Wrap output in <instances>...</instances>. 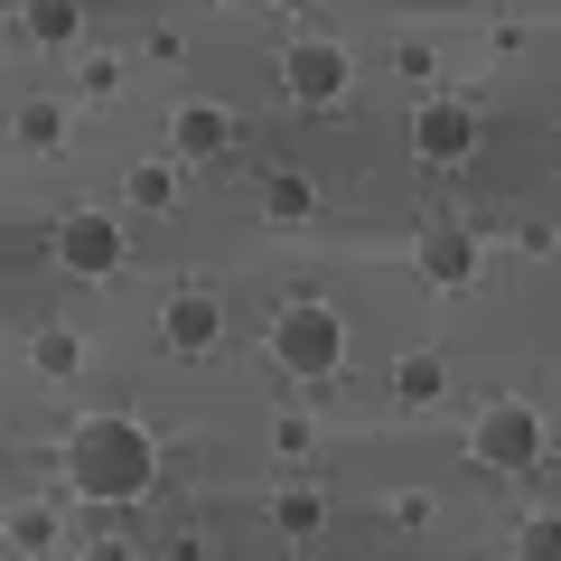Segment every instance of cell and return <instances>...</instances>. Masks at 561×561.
Wrapping results in <instances>:
<instances>
[{
  "label": "cell",
  "instance_id": "cell-18",
  "mask_svg": "<svg viewBox=\"0 0 561 561\" xmlns=\"http://www.w3.org/2000/svg\"><path fill=\"white\" fill-rule=\"evenodd\" d=\"M20 140H28V150H57V140H66V113H57V103H28V113H20Z\"/></svg>",
  "mask_w": 561,
  "mask_h": 561
},
{
  "label": "cell",
  "instance_id": "cell-5",
  "mask_svg": "<svg viewBox=\"0 0 561 561\" xmlns=\"http://www.w3.org/2000/svg\"><path fill=\"white\" fill-rule=\"evenodd\" d=\"M280 94L300 103V113H337L346 103V47L337 38H300L280 57Z\"/></svg>",
  "mask_w": 561,
  "mask_h": 561
},
{
  "label": "cell",
  "instance_id": "cell-19",
  "mask_svg": "<svg viewBox=\"0 0 561 561\" xmlns=\"http://www.w3.org/2000/svg\"><path fill=\"white\" fill-rule=\"evenodd\" d=\"M393 524H402V534H421V524H431V496H421V486H412V496H393Z\"/></svg>",
  "mask_w": 561,
  "mask_h": 561
},
{
  "label": "cell",
  "instance_id": "cell-9",
  "mask_svg": "<svg viewBox=\"0 0 561 561\" xmlns=\"http://www.w3.org/2000/svg\"><path fill=\"white\" fill-rule=\"evenodd\" d=\"M169 150H179V160H225V150H234V113H225V103H179V113H169Z\"/></svg>",
  "mask_w": 561,
  "mask_h": 561
},
{
  "label": "cell",
  "instance_id": "cell-7",
  "mask_svg": "<svg viewBox=\"0 0 561 561\" xmlns=\"http://www.w3.org/2000/svg\"><path fill=\"white\" fill-rule=\"evenodd\" d=\"M412 262H421V280H431V290H468V280H478V234L440 216V225H421Z\"/></svg>",
  "mask_w": 561,
  "mask_h": 561
},
{
  "label": "cell",
  "instance_id": "cell-16",
  "mask_svg": "<svg viewBox=\"0 0 561 561\" xmlns=\"http://www.w3.org/2000/svg\"><path fill=\"white\" fill-rule=\"evenodd\" d=\"M515 552L524 561H561V505H542V515L515 524Z\"/></svg>",
  "mask_w": 561,
  "mask_h": 561
},
{
  "label": "cell",
  "instance_id": "cell-10",
  "mask_svg": "<svg viewBox=\"0 0 561 561\" xmlns=\"http://www.w3.org/2000/svg\"><path fill=\"white\" fill-rule=\"evenodd\" d=\"M20 28L38 47H76V28H84V0H20Z\"/></svg>",
  "mask_w": 561,
  "mask_h": 561
},
{
  "label": "cell",
  "instance_id": "cell-17",
  "mask_svg": "<svg viewBox=\"0 0 561 561\" xmlns=\"http://www.w3.org/2000/svg\"><path fill=\"white\" fill-rule=\"evenodd\" d=\"M10 552H47V542H57V515H47V505H10Z\"/></svg>",
  "mask_w": 561,
  "mask_h": 561
},
{
  "label": "cell",
  "instance_id": "cell-12",
  "mask_svg": "<svg viewBox=\"0 0 561 561\" xmlns=\"http://www.w3.org/2000/svg\"><path fill=\"white\" fill-rule=\"evenodd\" d=\"M272 524H280L290 542H309V534L328 524V496H319V486H280V496H272Z\"/></svg>",
  "mask_w": 561,
  "mask_h": 561
},
{
  "label": "cell",
  "instance_id": "cell-15",
  "mask_svg": "<svg viewBox=\"0 0 561 561\" xmlns=\"http://www.w3.org/2000/svg\"><path fill=\"white\" fill-rule=\"evenodd\" d=\"M122 197H131L140 216H160V206L179 197V169H169V160H131V179H122Z\"/></svg>",
  "mask_w": 561,
  "mask_h": 561
},
{
  "label": "cell",
  "instance_id": "cell-2",
  "mask_svg": "<svg viewBox=\"0 0 561 561\" xmlns=\"http://www.w3.org/2000/svg\"><path fill=\"white\" fill-rule=\"evenodd\" d=\"M262 346H272L280 375H300V383H328L346 365V319L328 300H280L272 328H262Z\"/></svg>",
  "mask_w": 561,
  "mask_h": 561
},
{
  "label": "cell",
  "instance_id": "cell-20",
  "mask_svg": "<svg viewBox=\"0 0 561 561\" xmlns=\"http://www.w3.org/2000/svg\"><path fill=\"white\" fill-rule=\"evenodd\" d=\"M262 10H309V0H262Z\"/></svg>",
  "mask_w": 561,
  "mask_h": 561
},
{
  "label": "cell",
  "instance_id": "cell-4",
  "mask_svg": "<svg viewBox=\"0 0 561 561\" xmlns=\"http://www.w3.org/2000/svg\"><path fill=\"white\" fill-rule=\"evenodd\" d=\"M47 253H57V272H76V280H113L122 272V225L103 216V206H66L57 225H47Z\"/></svg>",
  "mask_w": 561,
  "mask_h": 561
},
{
  "label": "cell",
  "instance_id": "cell-8",
  "mask_svg": "<svg viewBox=\"0 0 561 561\" xmlns=\"http://www.w3.org/2000/svg\"><path fill=\"white\" fill-rule=\"evenodd\" d=\"M160 337H169V356H206V346L225 337L216 290H169V300H160Z\"/></svg>",
  "mask_w": 561,
  "mask_h": 561
},
{
  "label": "cell",
  "instance_id": "cell-11",
  "mask_svg": "<svg viewBox=\"0 0 561 561\" xmlns=\"http://www.w3.org/2000/svg\"><path fill=\"white\" fill-rule=\"evenodd\" d=\"M440 393H449V365L440 356H402L393 365V402H402V412H431Z\"/></svg>",
  "mask_w": 561,
  "mask_h": 561
},
{
  "label": "cell",
  "instance_id": "cell-6",
  "mask_svg": "<svg viewBox=\"0 0 561 561\" xmlns=\"http://www.w3.org/2000/svg\"><path fill=\"white\" fill-rule=\"evenodd\" d=\"M478 140H486V122H478V103H459V94H440V103H421V113H412V150L431 169H459Z\"/></svg>",
  "mask_w": 561,
  "mask_h": 561
},
{
  "label": "cell",
  "instance_id": "cell-3",
  "mask_svg": "<svg viewBox=\"0 0 561 561\" xmlns=\"http://www.w3.org/2000/svg\"><path fill=\"white\" fill-rule=\"evenodd\" d=\"M468 459L496 468V478L542 468V412H534V402H486V412L468 421Z\"/></svg>",
  "mask_w": 561,
  "mask_h": 561
},
{
  "label": "cell",
  "instance_id": "cell-1",
  "mask_svg": "<svg viewBox=\"0 0 561 561\" xmlns=\"http://www.w3.org/2000/svg\"><path fill=\"white\" fill-rule=\"evenodd\" d=\"M150 478H160V440H150L140 421L94 412V421L66 431V486H76L84 505H140Z\"/></svg>",
  "mask_w": 561,
  "mask_h": 561
},
{
  "label": "cell",
  "instance_id": "cell-14",
  "mask_svg": "<svg viewBox=\"0 0 561 561\" xmlns=\"http://www.w3.org/2000/svg\"><path fill=\"white\" fill-rule=\"evenodd\" d=\"M28 365H38L47 383H66L84 365V337H76V328H38V337H28Z\"/></svg>",
  "mask_w": 561,
  "mask_h": 561
},
{
  "label": "cell",
  "instance_id": "cell-13",
  "mask_svg": "<svg viewBox=\"0 0 561 561\" xmlns=\"http://www.w3.org/2000/svg\"><path fill=\"white\" fill-rule=\"evenodd\" d=\"M262 206H272V225H309V206H319V187H309L300 169H272V179H262Z\"/></svg>",
  "mask_w": 561,
  "mask_h": 561
}]
</instances>
